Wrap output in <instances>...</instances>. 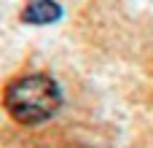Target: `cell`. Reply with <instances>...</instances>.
<instances>
[{
  "label": "cell",
  "mask_w": 153,
  "mask_h": 148,
  "mask_svg": "<svg viewBox=\"0 0 153 148\" xmlns=\"http://www.w3.org/2000/svg\"><path fill=\"white\" fill-rule=\"evenodd\" d=\"M62 105V89L54 78L43 73H30L8 84L5 111L19 124H43Z\"/></svg>",
  "instance_id": "6da1fadb"
},
{
  "label": "cell",
  "mask_w": 153,
  "mask_h": 148,
  "mask_svg": "<svg viewBox=\"0 0 153 148\" xmlns=\"http://www.w3.org/2000/svg\"><path fill=\"white\" fill-rule=\"evenodd\" d=\"M62 16V5L54 0H27L22 8V22L24 24H54Z\"/></svg>",
  "instance_id": "7a4b0ae2"
}]
</instances>
